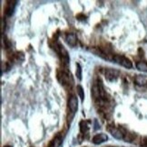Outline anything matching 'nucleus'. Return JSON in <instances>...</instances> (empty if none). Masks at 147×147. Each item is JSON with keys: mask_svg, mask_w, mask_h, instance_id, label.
<instances>
[{"mask_svg": "<svg viewBox=\"0 0 147 147\" xmlns=\"http://www.w3.org/2000/svg\"><path fill=\"white\" fill-rule=\"evenodd\" d=\"M119 76V71L113 69H106L105 71V77L108 81H114Z\"/></svg>", "mask_w": 147, "mask_h": 147, "instance_id": "nucleus-3", "label": "nucleus"}, {"mask_svg": "<svg viewBox=\"0 0 147 147\" xmlns=\"http://www.w3.org/2000/svg\"><path fill=\"white\" fill-rule=\"evenodd\" d=\"M58 80L61 82V84H63L64 86L70 85V77L66 72H64V71L59 72L58 73Z\"/></svg>", "mask_w": 147, "mask_h": 147, "instance_id": "nucleus-9", "label": "nucleus"}, {"mask_svg": "<svg viewBox=\"0 0 147 147\" xmlns=\"http://www.w3.org/2000/svg\"><path fill=\"white\" fill-rule=\"evenodd\" d=\"M108 130H109V132L111 133V135L114 137L116 138L118 140H121V139H124V136L126 132L124 131V128H117V127H114V126H111L108 128Z\"/></svg>", "mask_w": 147, "mask_h": 147, "instance_id": "nucleus-2", "label": "nucleus"}, {"mask_svg": "<svg viewBox=\"0 0 147 147\" xmlns=\"http://www.w3.org/2000/svg\"><path fill=\"white\" fill-rule=\"evenodd\" d=\"M136 68L140 71L147 72V61H138L136 63Z\"/></svg>", "mask_w": 147, "mask_h": 147, "instance_id": "nucleus-11", "label": "nucleus"}, {"mask_svg": "<svg viewBox=\"0 0 147 147\" xmlns=\"http://www.w3.org/2000/svg\"><path fill=\"white\" fill-rule=\"evenodd\" d=\"M76 90H77V94L79 96V98H81L82 101H84V98H85V92H84V89H83V87L78 85L76 87Z\"/></svg>", "mask_w": 147, "mask_h": 147, "instance_id": "nucleus-15", "label": "nucleus"}, {"mask_svg": "<svg viewBox=\"0 0 147 147\" xmlns=\"http://www.w3.org/2000/svg\"><path fill=\"white\" fill-rule=\"evenodd\" d=\"M80 131L85 134L88 131V126H87V124L85 122V121H82V122L80 123Z\"/></svg>", "mask_w": 147, "mask_h": 147, "instance_id": "nucleus-17", "label": "nucleus"}, {"mask_svg": "<svg viewBox=\"0 0 147 147\" xmlns=\"http://www.w3.org/2000/svg\"><path fill=\"white\" fill-rule=\"evenodd\" d=\"M5 147H12V146H5Z\"/></svg>", "mask_w": 147, "mask_h": 147, "instance_id": "nucleus-18", "label": "nucleus"}, {"mask_svg": "<svg viewBox=\"0 0 147 147\" xmlns=\"http://www.w3.org/2000/svg\"><path fill=\"white\" fill-rule=\"evenodd\" d=\"M135 84L138 86H146L147 85V76L146 75H136L135 76Z\"/></svg>", "mask_w": 147, "mask_h": 147, "instance_id": "nucleus-8", "label": "nucleus"}, {"mask_svg": "<svg viewBox=\"0 0 147 147\" xmlns=\"http://www.w3.org/2000/svg\"><path fill=\"white\" fill-rule=\"evenodd\" d=\"M135 138H136L135 134H133V133H126L124 139L125 140V142H127V143H132L133 141H135Z\"/></svg>", "mask_w": 147, "mask_h": 147, "instance_id": "nucleus-12", "label": "nucleus"}, {"mask_svg": "<svg viewBox=\"0 0 147 147\" xmlns=\"http://www.w3.org/2000/svg\"><path fill=\"white\" fill-rule=\"evenodd\" d=\"M113 60L116 61L118 64H120L121 66H123L124 68H127V69H131L133 67V63L132 61L126 58L124 56H121V55H113Z\"/></svg>", "mask_w": 147, "mask_h": 147, "instance_id": "nucleus-1", "label": "nucleus"}, {"mask_svg": "<svg viewBox=\"0 0 147 147\" xmlns=\"http://www.w3.org/2000/svg\"><path fill=\"white\" fill-rule=\"evenodd\" d=\"M16 1H8V5H6V7L5 9V15L8 16H11L13 14H14V11L16 8Z\"/></svg>", "mask_w": 147, "mask_h": 147, "instance_id": "nucleus-6", "label": "nucleus"}, {"mask_svg": "<svg viewBox=\"0 0 147 147\" xmlns=\"http://www.w3.org/2000/svg\"><path fill=\"white\" fill-rule=\"evenodd\" d=\"M68 108L72 114H75L78 109V100L75 96H71L68 100Z\"/></svg>", "mask_w": 147, "mask_h": 147, "instance_id": "nucleus-4", "label": "nucleus"}, {"mask_svg": "<svg viewBox=\"0 0 147 147\" xmlns=\"http://www.w3.org/2000/svg\"><path fill=\"white\" fill-rule=\"evenodd\" d=\"M92 96H93V98L95 100L101 98V93H100V89H99L98 84H94L93 86V88H92Z\"/></svg>", "mask_w": 147, "mask_h": 147, "instance_id": "nucleus-10", "label": "nucleus"}, {"mask_svg": "<svg viewBox=\"0 0 147 147\" xmlns=\"http://www.w3.org/2000/svg\"><path fill=\"white\" fill-rule=\"evenodd\" d=\"M108 140V136L105 134H98V135H95L93 139H92V142L94 144H100L102 143H105V141Z\"/></svg>", "mask_w": 147, "mask_h": 147, "instance_id": "nucleus-5", "label": "nucleus"}, {"mask_svg": "<svg viewBox=\"0 0 147 147\" xmlns=\"http://www.w3.org/2000/svg\"><path fill=\"white\" fill-rule=\"evenodd\" d=\"M66 41L67 42L68 45L70 46H75L76 45V42H77V37H76V34L74 33H69L66 34Z\"/></svg>", "mask_w": 147, "mask_h": 147, "instance_id": "nucleus-7", "label": "nucleus"}, {"mask_svg": "<svg viewBox=\"0 0 147 147\" xmlns=\"http://www.w3.org/2000/svg\"><path fill=\"white\" fill-rule=\"evenodd\" d=\"M62 144V138L60 136H57L54 140H53V142L52 144H51V146L52 147H59Z\"/></svg>", "mask_w": 147, "mask_h": 147, "instance_id": "nucleus-14", "label": "nucleus"}, {"mask_svg": "<svg viewBox=\"0 0 147 147\" xmlns=\"http://www.w3.org/2000/svg\"><path fill=\"white\" fill-rule=\"evenodd\" d=\"M75 75L76 78L78 80H82V68L80 66L79 63H76V71H75Z\"/></svg>", "mask_w": 147, "mask_h": 147, "instance_id": "nucleus-16", "label": "nucleus"}, {"mask_svg": "<svg viewBox=\"0 0 147 147\" xmlns=\"http://www.w3.org/2000/svg\"><path fill=\"white\" fill-rule=\"evenodd\" d=\"M60 51H61V53H62V58H63V61H65V62L66 63H68V61H69V56H68V53H67V51L64 48V47H62V46H60Z\"/></svg>", "mask_w": 147, "mask_h": 147, "instance_id": "nucleus-13", "label": "nucleus"}]
</instances>
